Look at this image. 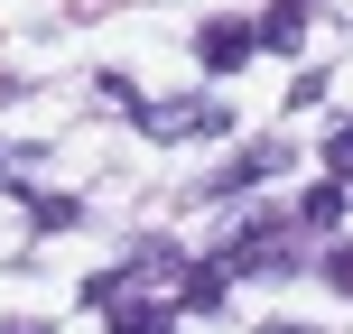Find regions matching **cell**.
Instances as JSON below:
<instances>
[{
  "instance_id": "obj_1",
  "label": "cell",
  "mask_w": 353,
  "mask_h": 334,
  "mask_svg": "<svg viewBox=\"0 0 353 334\" xmlns=\"http://www.w3.org/2000/svg\"><path fill=\"white\" fill-rule=\"evenodd\" d=\"M223 269H298V242H288V213H261V223L232 232Z\"/></svg>"
},
{
  "instance_id": "obj_2",
  "label": "cell",
  "mask_w": 353,
  "mask_h": 334,
  "mask_svg": "<svg viewBox=\"0 0 353 334\" xmlns=\"http://www.w3.org/2000/svg\"><path fill=\"white\" fill-rule=\"evenodd\" d=\"M251 47H261V28H251V19H205V28H195V65H205V74H232Z\"/></svg>"
},
{
  "instance_id": "obj_3",
  "label": "cell",
  "mask_w": 353,
  "mask_h": 334,
  "mask_svg": "<svg viewBox=\"0 0 353 334\" xmlns=\"http://www.w3.org/2000/svg\"><path fill=\"white\" fill-rule=\"evenodd\" d=\"M140 130L149 140H205V130L223 140V112L214 103H159V112H140Z\"/></svg>"
},
{
  "instance_id": "obj_4",
  "label": "cell",
  "mask_w": 353,
  "mask_h": 334,
  "mask_svg": "<svg viewBox=\"0 0 353 334\" xmlns=\"http://www.w3.org/2000/svg\"><path fill=\"white\" fill-rule=\"evenodd\" d=\"M270 167H288V149H279V140H270V149H251V158H232V167H223V176H214V186H205V195H242V186H261V176H270Z\"/></svg>"
},
{
  "instance_id": "obj_5",
  "label": "cell",
  "mask_w": 353,
  "mask_h": 334,
  "mask_svg": "<svg viewBox=\"0 0 353 334\" xmlns=\"http://www.w3.org/2000/svg\"><path fill=\"white\" fill-rule=\"evenodd\" d=\"M223 288H232V269H223V251H214V260L186 269V288H176V298H186V306H223Z\"/></svg>"
},
{
  "instance_id": "obj_6",
  "label": "cell",
  "mask_w": 353,
  "mask_h": 334,
  "mask_svg": "<svg viewBox=\"0 0 353 334\" xmlns=\"http://www.w3.org/2000/svg\"><path fill=\"white\" fill-rule=\"evenodd\" d=\"M298 28H307V0H279V10L261 19V47H279V56H288V47H298Z\"/></svg>"
},
{
  "instance_id": "obj_7",
  "label": "cell",
  "mask_w": 353,
  "mask_h": 334,
  "mask_svg": "<svg viewBox=\"0 0 353 334\" xmlns=\"http://www.w3.org/2000/svg\"><path fill=\"white\" fill-rule=\"evenodd\" d=\"M298 213H307V223H335V213H344V176H325V186H307V205H298Z\"/></svg>"
},
{
  "instance_id": "obj_8",
  "label": "cell",
  "mask_w": 353,
  "mask_h": 334,
  "mask_svg": "<svg viewBox=\"0 0 353 334\" xmlns=\"http://www.w3.org/2000/svg\"><path fill=\"white\" fill-rule=\"evenodd\" d=\"M176 316H168V306H121V316H112V334H168Z\"/></svg>"
},
{
  "instance_id": "obj_9",
  "label": "cell",
  "mask_w": 353,
  "mask_h": 334,
  "mask_svg": "<svg viewBox=\"0 0 353 334\" xmlns=\"http://www.w3.org/2000/svg\"><path fill=\"white\" fill-rule=\"evenodd\" d=\"M325 167H335V176H344V186H353V121L335 130V140H325Z\"/></svg>"
},
{
  "instance_id": "obj_10",
  "label": "cell",
  "mask_w": 353,
  "mask_h": 334,
  "mask_svg": "<svg viewBox=\"0 0 353 334\" xmlns=\"http://www.w3.org/2000/svg\"><path fill=\"white\" fill-rule=\"evenodd\" d=\"M325 279H335L344 298H353V242H335V251H325Z\"/></svg>"
},
{
  "instance_id": "obj_11",
  "label": "cell",
  "mask_w": 353,
  "mask_h": 334,
  "mask_svg": "<svg viewBox=\"0 0 353 334\" xmlns=\"http://www.w3.org/2000/svg\"><path fill=\"white\" fill-rule=\"evenodd\" d=\"M0 334H47V325H0Z\"/></svg>"
},
{
  "instance_id": "obj_12",
  "label": "cell",
  "mask_w": 353,
  "mask_h": 334,
  "mask_svg": "<svg viewBox=\"0 0 353 334\" xmlns=\"http://www.w3.org/2000/svg\"><path fill=\"white\" fill-rule=\"evenodd\" d=\"M0 186H10V149H0Z\"/></svg>"
}]
</instances>
